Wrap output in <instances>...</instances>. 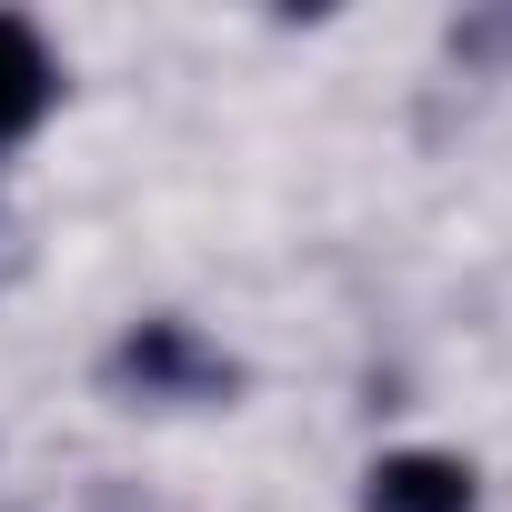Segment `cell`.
<instances>
[{
  "instance_id": "6da1fadb",
  "label": "cell",
  "mask_w": 512,
  "mask_h": 512,
  "mask_svg": "<svg viewBox=\"0 0 512 512\" xmlns=\"http://www.w3.org/2000/svg\"><path fill=\"white\" fill-rule=\"evenodd\" d=\"M241 372L191 332V322H141L121 352H111V392H131V402H221Z\"/></svg>"
},
{
  "instance_id": "7a4b0ae2",
  "label": "cell",
  "mask_w": 512,
  "mask_h": 512,
  "mask_svg": "<svg viewBox=\"0 0 512 512\" xmlns=\"http://www.w3.org/2000/svg\"><path fill=\"white\" fill-rule=\"evenodd\" d=\"M362 512H472V462H452V452H392V462H372Z\"/></svg>"
},
{
  "instance_id": "3957f363",
  "label": "cell",
  "mask_w": 512,
  "mask_h": 512,
  "mask_svg": "<svg viewBox=\"0 0 512 512\" xmlns=\"http://www.w3.org/2000/svg\"><path fill=\"white\" fill-rule=\"evenodd\" d=\"M51 91H61V71H51L41 31H31L21 11H0V141H21V131L51 111Z\"/></svg>"
}]
</instances>
